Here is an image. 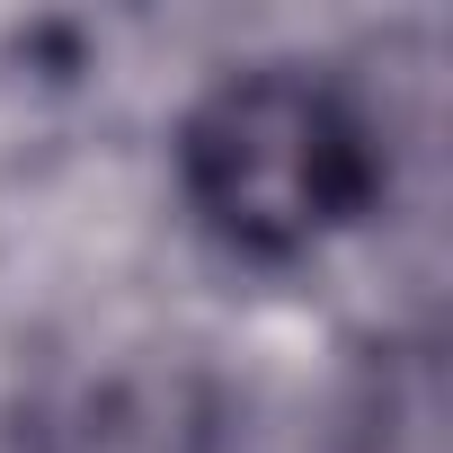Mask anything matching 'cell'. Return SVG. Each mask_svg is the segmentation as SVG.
<instances>
[{"instance_id":"6da1fadb","label":"cell","mask_w":453,"mask_h":453,"mask_svg":"<svg viewBox=\"0 0 453 453\" xmlns=\"http://www.w3.org/2000/svg\"><path fill=\"white\" fill-rule=\"evenodd\" d=\"M178 187L196 222L241 258H303L382 196V142L365 107L294 63L213 81L178 125Z\"/></svg>"}]
</instances>
